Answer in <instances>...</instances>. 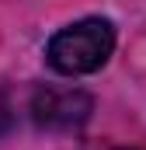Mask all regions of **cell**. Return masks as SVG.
<instances>
[{"label":"cell","mask_w":146,"mask_h":150,"mask_svg":"<svg viewBox=\"0 0 146 150\" xmlns=\"http://www.w3.org/2000/svg\"><path fill=\"white\" fill-rule=\"evenodd\" d=\"M94 112V98L77 87H38L32 94V119L38 129L49 133H73Z\"/></svg>","instance_id":"2"},{"label":"cell","mask_w":146,"mask_h":150,"mask_svg":"<svg viewBox=\"0 0 146 150\" xmlns=\"http://www.w3.org/2000/svg\"><path fill=\"white\" fill-rule=\"evenodd\" d=\"M125 150H136V147H125Z\"/></svg>","instance_id":"3"},{"label":"cell","mask_w":146,"mask_h":150,"mask_svg":"<svg viewBox=\"0 0 146 150\" xmlns=\"http://www.w3.org/2000/svg\"><path fill=\"white\" fill-rule=\"evenodd\" d=\"M115 49V28L105 18H84L77 25L59 28L45 45V59L56 74L66 77H84L94 74L108 63Z\"/></svg>","instance_id":"1"}]
</instances>
